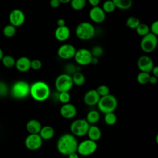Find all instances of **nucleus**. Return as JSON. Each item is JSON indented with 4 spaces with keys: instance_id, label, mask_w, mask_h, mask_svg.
Listing matches in <instances>:
<instances>
[{
    "instance_id": "7",
    "label": "nucleus",
    "mask_w": 158,
    "mask_h": 158,
    "mask_svg": "<svg viewBox=\"0 0 158 158\" xmlns=\"http://www.w3.org/2000/svg\"><path fill=\"white\" fill-rule=\"evenodd\" d=\"M98 148L97 142L89 139H85L78 144L77 152L79 156H89L93 154Z\"/></svg>"
},
{
    "instance_id": "19",
    "label": "nucleus",
    "mask_w": 158,
    "mask_h": 158,
    "mask_svg": "<svg viewBox=\"0 0 158 158\" xmlns=\"http://www.w3.org/2000/svg\"><path fill=\"white\" fill-rule=\"evenodd\" d=\"M70 29L66 25L63 27H57L54 31L55 38L59 41H65L67 40L70 37Z\"/></svg>"
},
{
    "instance_id": "35",
    "label": "nucleus",
    "mask_w": 158,
    "mask_h": 158,
    "mask_svg": "<svg viewBox=\"0 0 158 158\" xmlns=\"http://www.w3.org/2000/svg\"><path fill=\"white\" fill-rule=\"evenodd\" d=\"M58 99L63 104L69 103L70 100V94L69 92H60L59 93Z\"/></svg>"
},
{
    "instance_id": "6",
    "label": "nucleus",
    "mask_w": 158,
    "mask_h": 158,
    "mask_svg": "<svg viewBox=\"0 0 158 158\" xmlns=\"http://www.w3.org/2000/svg\"><path fill=\"white\" fill-rule=\"evenodd\" d=\"M89 125L85 118L75 119L70 125V133L75 137L84 136L86 135Z\"/></svg>"
},
{
    "instance_id": "41",
    "label": "nucleus",
    "mask_w": 158,
    "mask_h": 158,
    "mask_svg": "<svg viewBox=\"0 0 158 158\" xmlns=\"http://www.w3.org/2000/svg\"><path fill=\"white\" fill-rule=\"evenodd\" d=\"M60 4V2L59 0H50L49 1V5L52 8H57L59 7Z\"/></svg>"
},
{
    "instance_id": "38",
    "label": "nucleus",
    "mask_w": 158,
    "mask_h": 158,
    "mask_svg": "<svg viewBox=\"0 0 158 158\" xmlns=\"http://www.w3.org/2000/svg\"><path fill=\"white\" fill-rule=\"evenodd\" d=\"M30 67H31V69L37 70L41 68L42 63H41V60H40L38 59H34V60H31Z\"/></svg>"
},
{
    "instance_id": "11",
    "label": "nucleus",
    "mask_w": 158,
    "mask_h": 158,
    "mask_svg": "<svg viewBox=\"0 0 158 158\" xmlns=\"http://www.w3.org/2000/svg\"><path fill=\"white\" fill-rule=\"evenodd\" d=\"M43 141L39 134H29L25 139L24 144L28 150L36 151L41 147Z\"/></svg>"
},
{
    "instance_id": "13",
    "label": "nucleus",
    "mask_w": 158,
    "mask_h": 158,
    "mask_svg": "<svg viewBox=\"0 0 158 158\" xmlns=\"http://www.w3.org/2000/svg\"><path fill=\"white\" fill-rule=\"evenodd\" d=\"M9 20L10 24L15 27L21 26L25 20V16L23 11L20 9H13L9 14Z\"/></svg>"
},
{
    "instance_id": "25",
    "label": "nucleus",
    "mask_w": 158,
    "mask_h": 158,
    "mask_svg": "<svg viewBox=\"0 0 158 158\" xmlns=\"http://www.w3.org/2000/svg\"><path fill=\"white\" fill-rule=\"evenodd\" d=\"M71 77L73 83L77 86H82L85 82V77L80 71H77Z\"/></svg>"
},
{
    "instance_id": "16",
    "label": "nucleus",
    "mask_w": 158,
    "mask_h": 158,
    "mask_svg": "<svg viewBox=\"0 0 158 158\" xmlns=\"http://www.w3.org/2000/svg\"><path fill=\"white\" fill-rule=\"evenodd\" d=\"M89 17L91 20L96 23H100L104 21L106 13L99 6L92 7L89 12Z\"/></svg>"
},
{
    "instance_id": "42",
    "label": "nucleus",
    "mask_w": 158,
    "mask_h": 158,
    "mask_svg": "<svg viewBox=\"0 0 158 158\" xmlns=\"http://www.w3.org/2000/svg\"><path fill=\"white\" fill-rule=\"evenodd\" d=\"M88 2L90 4L92 7H95V6H98L101 0H88Z\"/></svg>"
},
{
    "instance_id": "45",
    "label": "nucleus",
    "mask_w": 158,
    "mask_h": 158,
    "mask_svg": "<svg viewBox=\"0 0 158 158\" xmlns=\"http://www.w3.org/2000/svg\"><path fill=\"white\" fill-rule=\"evenodd\" d=\"M151 72H152L153 76L158 77V67L157 66H154Z\"/></svg>"
},
{
    "instance_id": "34",
    "label": "nucleus",
    "mask_w": 158,
    "mask_h": 158,
    "mask_svg": "<svg viewBox=\"0 0 158 158\" xmlns=\"http://www.w3.org/2000/svg\"><path fill=\"white\" fill-rule=\"evenodd\" d=\"M96 92L99 95L100 97L105 96L106 95H108L110 94V89L109 88L104 85H102L99 86L96 89Z\"/></svg>"
},
{
    "instance_id": "18",
    "label": "nucleus",
    "mask_w": 158,
    "mask_h": 158,
    "mask_svg": "<svg viewBox=\"0 0 158 158\" xmlns=\"http://www.w3.org/2000/svg\"><path fill=\"white\" fill-rule=\"evenodd\" d=\"M31 60L25 56L19 57L15 60V67L20 72H26L31 69Z\"/></svg>"
},
{
    "instance_id": "3",
    "label": "nucleus",
    "mask_w": 158,
    "mask_h": 158,
    "mask_svg": "<svg viewBox=\"0 0 158 158\" xmlns=\"http://www.w3.org/2000/svg\"><path fill=\"white\" fill-rule=\"evenodd\" d=\"M117 106L118 101L117 98L111 94L101 97L97 104L99 110L104 114L109 112H114Z\"/></svg>"
},
{
    "instance_id": "30",
    "label": "nucleus",
    "mask_w": 158,
    "mask_h": 158,
    "mask_svg": "<svg viewBox=\"0 0 158 158\" xmlns=\"http://www.w3.org/2000/svg\"><path fill=\"white\" fill-rule=\"evenodd\" d=\"M71 7L75 10H80L85 8L86 4V0H71Z\"/></svg>"
},
{
    "instance_id": "21",
    "label": "nucleus",
    "mask_w": 158,
    "mask_h": 158,
    "mask_svg": "<svg viewBox=\"0 0 158 158\" xmlns=\"http://www.w3.org/2000/svg\"><path fill=\"white\" fill-rule=\"evenodd\" d=\"M86 135L88 137V139L97 142L99 141L102 136V132L99 127L95 125H90L87 131Z\"/></svg>"
},
{
    "instance_id": "44",
    "label": "nucleus",
    "mask_w": 158,
    "mask_h": 158,
    "mask_svg": "<svg viewBox=\"0 0 158 158\" xmlns=\"http://www.w3.org/2000/svg\"><path fill=\"white\" fill-rule=\"evenodd\" d=\"M157 82V77H154V76H150L149 80V83L151 84H156Z\"/></svg>"
},
{
    "instance_id": "39",
    "label": "nucleus",
    "mask_w": 158,
    "mask_h": 158,
    "mask_svg": "<svg viewBox=\"0 0 158 158\" xmlns=\"http://www.w3.org/2000/svg\"><path fill=\"white\" fill-rule=\"evenodd\" d=\"M8 92V87L6 83L0 81V96H4Z\"/></svg>"
},
{
    "instance_id": "9",
    "label": "nucleus",
    "mask_w": 158,
    "mask_h": 158,
    "mask_svg": "<svg viewBox=\"0 0 158 158\" xmlns=\"http://www.w3.org/2000/svg\"><path fill=\"white\" fill-rule=\"evenodd\" d=\"M157 36L151 32L143 36L140 42V48L141 50L146 53L153 52L157 45Z\"/></svg>"
},
{
    "instance_id": "32",
    "label": "nucleus",
    "mask_w": 158,
    "mask_h": 158,
    "mask_svg": "<svg viewBox=\"0 0 158 158\" xmlns=\"http://www.w3.org/2000/svg\"><path fill=\"white\" fill-rule=\"evenodd\" d=\"M137 34L141 36H144L150 33L149 27L146 23H139V25L135 29Z\"/></svg>"
},
{
    "instance_id": "33",
    "label": "nucleus",
    "mask_w": 158,
    "mask_h": 158,
    "mask_svg": "<svg viewBox=\"0 0 158 158\" xmlns=\"http://www.w3.org/2000/svg\"><path fill=\"white\" fill-rule=\"evenodd\" d=\"M102 9L105 13H112L115 10L116 7L112 0H107L102 4Z\"/></svg>"
},
{
    "instance_id": "49",
    "label": "nucleus",
    "mask_w": 158,
    "mask_h": 158,
    "mask_svg": "<svg viewBox=\"0 0 158 158\" xmlns=\"http://www.w3.org/2000/svg\"><path fill=\"white\" fill-rule=\"evenodd\" d=\"M4 56V55L3 51H2V50L0 48V60H1V59H2V57H3Z\"/></svg>"
},
{
    "instance_id": "4",
    "label": "nucleus",
    "mask_w": 158,
    "mask_h": 158,
    "mask_svg": "<svg viewBox=\"0 0 158 158\" xmlns=\"http://www.w3.org/2000/svg\"><path fill=\"white\" fill-rule=\"evenodd\" d=\"M94 26L88 22H82L76 27L75 35L81 40H89L92 39L95 35Z\"/></svg>"
},
{
    "instance_id": "28",
    "label": "nucleus",
    "mask_w": 158,
    "mask_h": 158,
    "mask_svg": "<svg viewBox=\"0 0 158 158\" xmlns=\"http://www.w3.org/2000/svg\"><path fill=\"white\" fill-rule=\"evenodd\" d=\"M1 61L4 66L6 68L10 69L15 66V60L12 56H10V55L4 56L2 59H1Z\"/></svg>"
},
{
    "instance_id": "15",
    "label": "nucleus",
    "mask_w": 158,
    "mask_h": 158,
    "mask_svg": "<svg viewBox=\"0 0 158 158\" xmlns=\"http://www.w3.org/2000/svg\"><path fill=\"white\" fill-rule=\"evenodd\" d=\"M59 112L60 115L65 119H70L74 118L77 113V109L75 105L70 102L64 104L60 107Z\"/></svg>"
},
{
    "instance_id": "48",
    "label": "nucleus",
    "mask_w": 158,
    "mask_h": 158,
    "mask_svg": "<svg viewBox=\"0 0 158 158\" xmlns=\"http://www.w3.org/2000/svg\"><path fill=\"white\" fill-rule=\"evenodd\" d=\"M60 4H67L70 2L71 0H59Z\"/></svg>"
},
{
    "instance_id": "10",
    "label": "nucleus",
    "mask_w": 158,
    "mask_h": 158,
    "mask_svg": "<svg viewBox=\"0 0 158 158\" xmlns=\"http://www.w3.org/2000/svg\"><path fill=\"white\" fill-rule=\"evenodd\" d=\"M74 59L75 62L80 65H88L91 64L93 56L91 51L85 48L76 50Z\"/></svg>"
},
{
    "instance_id": "12",
    "label": "nucleus",
    "mask_w": 158,
    "mask_h": 158,
    "mask_svg": "<svg viewBox=\"0 0 158 158\" xmlns=\"http://www.w3.org/2000/svg\"><path fill=\"white\" fill-rule=\"evenodd\" d=\"M75 52L76 49L74 46L70 44H64L59 46L57 53L60 59L68 60L74 57Z\"/></svg>"
},
{
    "instance_id": "46",
    "label": "nucleus",
    "mask_w": 158,
    "mask_h": 158,
    "mask_svg": "<svg viewBox=\"0 0 158 158\" xmlns=\"http://www.w3.org/2000/svg\"><path fill=\"white\" fill-rule=\"evenodd\" d=\"M67 157L68 158H80V156L77 152L70 154L69 156H67Z\"/></svg>"
},
{
    "instance_id": "26",
    "label": "nucleus",
    "mask_w": 158,
    "mask_h": 158,
    "mask_svg": "<svg viewBox=\"0 0 158 158\" xmlns=\"http://www.w3.org/2000/svg\"><path fill=\"white\" fill-rule=\"evenodd\" d=\"M104 122L109 126H112L115 125L117 120V117L115 114L114 112H109L104 114Z\"/></svg>"
},
{
    "instance_id": "27",
    "label": "nucleus",
    "mask_w": 158,
    "mask_h": 158,
    "mask_svg": "<svg viewBox=\"0 0 158 158\" xmlns=\"http://www.w3.org/2000/svg\"><path fill=\"white\" fill-rule=\"evenodd\" d=\"M139 19L135 16H130L128 17V19L126 20V25L130 29L135 30L136 27L139 25Z\"/></svg>"
},
{
    "instance_id": "22",
    "label": "nucleus",
    "mask_w": 158,
    "mask_h": 158,
    "mask_svg": "<svg viewBox=\"0 0 158 158\" xmlns=\"http://www.w3.org/2000/svg\"><path fill=\"white\" fill-rule=\"evenodd\" d=\"M55 135V130L54 128L50 125L42 126L39 135L43 140H49L52 139Z\"/></svg>"
},
{
    "instance_id": "31",
    "label": "nucleus",
    "mask_w": 158,
    "mask_h": 158,
    "mask_svg": "<svg viewBox=\"0 0 158 158\" xmlns=\"http://www.w3.org/2000/svg\"><path fill=\"white\" fill-rule=\"evenodd\" d=\"M16 27L12 25L11 24H9L6 25L2 30V33L7 38H12L13 37L16 32Z\"/></svg>"
},
{
    "instance_id": "36",
    "label": "nucleus",
    "mask_w": 158,
    "mask_h": 158,
    "mask_svg": "<svg viewBox=\"0 0 158 158\" xmlns=\"http://www.w3.org/2000/svg\"><path fill=\"white\" fill-rule=\"evenodd\" d=\"M93 57L98 58L103 54V49L100 46H95L93 48L92 50L90 51Z\"/></svg>"
},
{
    "instance_id": "24",
    "label": "nucleus",
    "mask_w": 158,
    "mask_h": 158,
    "mask_svg": "<svg viewBox=\"0 0 158 158\" xmlns=\"http://www.w3.org/2000/svg\"><path fill=\"white\" fill-rule=\"evenodd\" d=\"M116 8L121 10H128L133 4V0H112Z\"/></svg>"
},
{
    "instance_id": "1",
    "label": "nucleus",
    "mask_w": 158,
    "mask_h": 158,
    "mask_svg": "<svg viewBox=\"0 0 158 158\" xmlns=\"http://www.w3.org/2000/svg\"><path fill=\"white\" fill-rule=\"evenodd\" d=\"M78 141L75 136L69 133L61 135L56 142L57 151L62 155L69 156L70 154L77 152Z\"/></svg>"
},
{
    "instance_id": "47",
    "label": "nucleus",
    "mask_w": 158,
    "mask_h": 158,
    "mask_svg": "<svg viewBox=\"0 0 158 158\" xmlns=\"http://www.w3.org/2000/svg\"><path fill=\"white\" fill-rule=\"evenodd\" d=\"M98 62V59L97 57H93L92 58V60H91V64H96Z\"/></svg>"
},
{
    "instance_id": "17",
    "label": "nucleus",
    "mask_w": 158,
    "mask_h": 158,
    "mask_svg": "<svg viewBox=\"0 0 158 158\" xmlns=\"http://www.w3.org/2000/svg\"><path fill=\"white\" fill-rule=\"evenodd\" d=\"M99 95L96 92V89L88 90L83 96V102L88 106H93L97 105L99 99Z\"/></svg>"
},
{
    "instance_id": "37",
    "label": "nucleus",
    "mask_w": 158,
    "mask_h": 158,
    "mask_svg": "<svg viewBox=\"0 0 158 158\" xmlns=\"http://www.w3.org/2000/svg\"><path fill=\"white\" fill-rule=\"evenodd\" d=\"M65 70L66 71L65 73L70 75H72L77 71H79L78 70V68L75 65H74L73 64H69L65 66Z\"/></svg>"
},
{
    "instance_id": "20",
    "label": "nucleus",
    "mask_w": 158,
    "mask_h": 158,
    "mask_svg": "<svg viewBox=\"0 0 158 158\" xmlns=\"http://www.w3.org/2000/svg\"><path fill=\"white\" fill-rule=\"evenodd\" d=\"M41 123L36 119H30L26 123V129L29 134H39Z\"/></svg>"
},
{
    "instance_id": "40",
    "label": "nucleus",
    "mask_w": 158,
    "mask_h": 158,
    "mask_svg": "<svg viewBox=\"0 0 158 158\" xmlns=\"http://www.w3.org/2000/svg\"><path fill=\"white\" fill-rule=\"evenodd\" d=\"M150 32L155 35H158V21L156 20L152 23L151 27H149Z\"/></svg>"
},
{
    "instance_id": "23",
    "label": "nucleus",
    "mask_w": 158,
    "mask_h": 158,
    "mask_svg": "<svg viewBox=\"0 0 158 158\" xmlns=\"http://www.w3.org/2000/svg\"><path fill=\"white\" fill-rule=\"evenodd\" d=\"M100 114L96 110L89 111L86 116V120L89 125H94L100 120Z\"/></svg>"
},
{
    "instance_id": "14",
    "label": "nucleus",
    "mask_w": 158,
    "mask_h": 158,
    "mask_svg": "<svg viewBox=\"0 0 158 158\" xmlns=\"http://www.w3.org/2000/svg\"><path fill=\"white\" fill-rule=\"evenodd\" d=\"M154 66L152 59L148 56H141L137 60V67L141 72L149 73Z\"/></svg>"
},
{
    "instance_id": "43",
    "label": "nucleus",
    "mask_w": 158,
    "mask_h": 158,
    "mask_svg": "<svg viewBox=\"0 0 158 158\" xmlns=\"http://www.w3.org/2000/svg\"><path fill=\"white\" fill-rule=\"evenodd\" d=\"M57 27H63L65 25V20L64 19H59L57 21Z\"/></svg>"
},
{
    "instance_id": "8",
    "label": "nucleus",
    "mask_w": 158,
    "mask_h": 158,
    "mask_svg": "<svg viewBox=\"0 0 158 158\" xmlns=\"http://www.w3.org/2000/svg\"><path fill=\"white\" fill-rule=\"evenodd\" d=\"M73 85L72 77L67 73L59 75L55 80L56 90L60 92H69Z\"/></svg>"
},
{
    "instance_id": "2",
    "label": "nucleus",
    "mask_w": 158,
    "mask_h": 158,
    "mask_svg": "<svg viewBox=\"0 0 158 158\" xmlns=\"http://www.w3.org/2000/svg\"><path fill=\"white\" fill-rule=\"evenodd\" d=\"M50 94V88L44 81H37L30 85V94L36 101H45L49 98Z\"/></svg>"
},
{
    "instance_id": "5",
    "label": "nucleus",
    "mask_w": 158,
    "mask_h": 158,
    "mask_svg": "<svg viewBox=\"0 0 158 158\" xmlns=\"http://www.w3.org/2000/svg\"><path fill=\"white\" fill-rule=\"evenodd\" d=\"M29 84L23 80H19L15 82L10 89V93L13 98L22 99L27 98L30 94Z\"/></svg>"
},
{
    "instance_id": "29",
    "label": "nucleus",
    "mask_w": 158,
    "mask_h": 158,
    "mask_svg": "<svg viewBox=\"0 0 158 158\" xmlns=\"http://www.w3.org/2000/svg\"><path fill=\"white\" fill-rule=\"evenodd\" d=\"M150 76L149 73L140 72L136 76V81L141 85H146L149 83Z\"/></svg>"
}]
</instances>
